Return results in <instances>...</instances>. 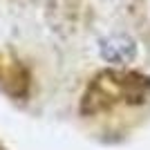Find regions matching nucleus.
I'll use <instances>...</instances> for the list:
<instances>
[{
	"label": "nucleus",
	"instance_id": "1",
	"mask_svg": "<svg viewBox=\"0 0 150 150\" xmlns=\"http://www.w3.org/2000/svg\"><path fill=\"white\" fill-rule=\"evenodd\" d=\"M101 56L108 63H114V65H128L137 56V45L130 36L114 34V36H108L101 43Z\"/></svg>",
	"mask_w": 150,
	"mask_h": 150
}]
</instances>
